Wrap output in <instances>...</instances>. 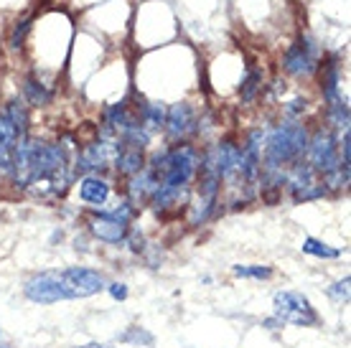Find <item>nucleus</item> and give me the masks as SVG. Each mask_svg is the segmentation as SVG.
Here are the masks:
<instances>
[{
	"mask_svg": "<svg viewBox=\"0 0 351 348\" xmlns=\"http://www.w3.org/2000/svg\"><path fill=\"white\" fill-rule=\"evenodd\" d=\"M158 186H160L158 173L145 163L138 173L130 175V183H128V201H130L132 206H135V203H143V201H148L153 193L158 191Z\"/></svg>",
	"mask_w": 351,
	"mask_h": 348,
	"instance_id": "obj_8",
	"label": "nucleus"
},
{
	"mask_svg": "<svg viewBox=\"0 0 351 348\" xmlns=\"http://www.w3.org/2000/svg\"><path fill=\"white\" fill-rule=\"evenodd\" d=\"M23 97L31 107H46L51 102V92L46 89V84H41L36 77H28L23 84Z\"/></svg>",
	"mask_w": 351,
	"mask_h": 348,
	"instance_id": "obj_15",
	"label": "nucleus"
},
{
	"mask_svg": "<svg viewBox=\"0 0 351 348\" xmlns=\"http://www.w3.org/2000/svg\"><path fill=\"white\" fill-rule=\"evenodd\" d=\"M80 156V145L74 142V138H62L53 145H46L41 150L38 158V166H36L31 183H28L26 191H31L38 199H53V196H62L69 183L74 181V160Z\"/></svg>",
	"mask_w": 351,
	"mask_h": 348,
	"instance_id": "obj_2",
	"label": "nucleus"
},
{
	"mask_svg": "<svg viewBox=\"0 0 351 348\" xmlns=\"http://www.w3.org/2000/svg\"><path fill=\"white\" fill-rule=\"evenodd\" d=\"M112 166L117 168L123 175H128V178H130V175H135L143 166H145L143 150L128 148V145H123V142H120V150H117V156H114Z\"/></svg>",
	"mask_w": 351,
	"mask_h": 348,
	"instance_id": "obj_13",
	"label": "nucleus"
},
{
	"mask_svg": "<svg viewBox=\"0 0 351 348\" xmlns=\"http://www.w3.org/2000/svg\"><path fill=\"white\" fill-rule=\"evenodd\" d=\"M260 89H263V71L252 66V69L247 71L245 82H242V89H239V95H242V99H245V102H250V99H255Z\"/></svg>",
	"mask_w": 351,
	"mask_h": 348,
	"instance_id": "obj_16",
	"label": "nucleus"
},
{
	"mask_svg": "<svg viewBox=\"0 0 351 348\" xmlns=\"http://www.w3.org/2000/svg\"><path fill=\"white\" fill-rule=\"evenodd\" d=\"M89 232L99 239V242H107V244H120L128 239L130 234V227L120 221V219L110 216V214H102V216H95L89 221Z\"/></svg>",
	"mask_w": 351,
	"mask_h": 348,
	"instance_id": "obj_10",
	"label": "nucleus"
},
{
	"mask_svg": "<svg viewBox=\"0 0 351 348\" xmlns=\"http://www.w3.org/2000/svg\"><path fill=\"white\" fill-rule=\"evenodd\" d=\"M80 196L89 206H105L110 199V183L99 175H84L80 181Z\"/></svg>",
	"mask_w": 351,
	"mask_h": 348,
	"instance_id": "obj_11",
	"label": "nucleus"
},
{
	"mask_svg": "<svg viewBox=\"0 0 351 348\" xmlns=\"http://www.w3.org/2000/svg\"><path fill=\"white\" fill-rule=\"evenodd\" d=\"M110 295H112L114 300H125V297H128V285H123V282L110 285Z\"/></svg>",
	"mask_w": 351,
	"mask_h": 348,
	"instance_id": "obj_23",
	"label": "nucleus"
},
{
	"mask_svg": "<svg viewBox=\"0 0 351 348\" xmlns=\"http://www.w3.org/2000/svg\"><path fill=\"white\" fill-rule=\"evenodd\" d=\"M163 127H166L168 138L173 140V142H181L189 135H193L196 132V112H193V107L189 102H178L171 110H166V125Z\"/></svg>",
	"mask_w": 351,
	"mask_h": 348,
	"instance_id": "obj_7",
	"label": "nucleus"
},
{
	"mask_svg": "<svg viewBox=\"0 0 351 348\" xmlns=\"http://www.w3.org/2000/svg\"><path fill=\"white\" fill-rule=\"evenodd\" d=\"M234 275H237V277L267 279L272 275V270L265 267V264H237V267H234Z\"/></svg>",
	"mask_w": 351,
	"mask_h": 348,
	"instance_id": "obj_18",
	"label": "nucleus"
},
{
	"mask_svg": "<svg viewBox=\"0 0 351 348\" xmlns=\"http://www.w3.org/2000/svg\"><path fill=\"white\" fill-rule=\"evenodd\" d=\"M303 252L313 254V257H324V260H336V257L341 254L336 247H328V244L318 242L313 236H306V239H303Z\"/></svg>",
	"mask_w": 351,
	"mask_h": 348,
	"instance_id": "obj_17",
	"label": "nucleus"
},
{
	"mask_svg": "<svg viewBox=\"0 0 351 348\" xmlns=\"http://www.w3.org/2000/svg\"><path fill=\"white\" fill-rule=\"evenodd\" d=\"M138 122H141L143 130H148L150 135L163 130V125H166V107L158 105V102L138 105Z\"/></svg>",
	"mask_w": 351,
	"mask_h": 348,
	"instance_id": "obj_12",
	"label": "nucleus"
},
{
	"mask_svg": "<svg viewBox=\"0 0 351 348\" xmlns=\"http://www.w3.org/2000/svg\"><path fill=\"white\" fill-rule=\"evenodd\" d=\"M3 112L8 114V120L13 122V127L18 130V135H21V138H26L28 135V107H26V102H23V99H10Z\"/></svg>",
	"mask_w": 351,
	"mask_h": 348,
	"instance_id": "obj_14",
	"label": "nucleus"
},
{
	"mask_svg": "<svg viewBox=\"0 0 351 348\" xmlns=\"http://www.w3.org/2000/svg\"><path fill=\"white\" fill-rule=\"evenodd\" d=\"M349 285H351L349 277L339 279L334 288H328V295L334 297V300H339V303H346V300H349Z\"/></svg>",
	"mask_w": 351,
	"mask_h": 348,
	"instance_id": "obj_20",
	"label": "nucleus"
},
{
	"mask_svg": "<svg viewBox=\"0 0 351 348\" xmlns=\"http://www.w3.org/2000/svg\"><path fill=\"white\" fill-rule=\"evenodd\" d=\"M306 163L313 168L321 178L328 173H336V171H343L341 158H339V140H336L331 127H318V130L308 138ZM343 173H349V171H343Z\"/></svg>",
	"mask_w": 351,
	"mask_h": 348,
	"instance_id": "obj_3",
	"label": "nucleus"
},
{
	"mask_svg": "<svg viewBox=\"0 0 351 348\" xmlns=\"http://www.w3.org/2000/svg\"><path fill=\"white\" fill-rule=\"evenodd\" d=\"M105 277L87 267H66L59 272H41L26 282V297L31 303L51 305L62 300H77V297H89L105 290Z\"/></svg>",
	"mask_w": 351,
	"mask_h": 348,
	"instance_id": "obj_1",
	"label": "nucleus"
},
{
	"mask_svg": "<svg viewBox=\"0 0 351 348\" xmlns=\"http://www.w3.org/2000/svg\"><path fill=\"white\" fill-rule=\"evenodd\" d=\"M306 107H308V102L306 99H290L288 102V107H285V114H288L290 120H295V117H298V114H303L306 112Z\"/></svg>",
	"mask_w": 351,
	"mask_h": 348,
	"instance_id": "obj_21",
	"label": "nucleus"
},
{
	"mask_svg": "<svg viewBox=\"0 0 351 348\" xmlns=\"http://www.w3.org/2000/svg\"><path fill=\"white\" fill-rule=\"evenodd\" d=\"M272 308H275V321H280L282 325L285 323H290V325H316L318 323L316 310L303 293H293V290L278 293L272 300Z\"/></svg>",
	"mask_w": 351,
	"mask_h": 348,
	"instance_id": "obj_4",
	"label": "nucleus"
},
{
	"mask_svg": "<svg viewBox=\"0 0 351 348\" xmlns=\"http://www.w3.org/2000/svg\"><path fill=\"white\" fill-rule=\"evenodd\" d=\"M41 150H44V142L36 138H21L16 145V153H13V168H10V181L16 188H28L31 183V175H34L36 166H38V158H41Z\"/></svg>",
	"mask_w": 351,
	"mask_h": 348,
	"instance_id": "obj_5",
	"label": "nucleus"
},
{
	"mask_svg": "<svg viewBox=\"0 0 351 348\" xmlns=\"http://www.w3.org/2000/svg\"><path fill=\"white\" fill-rule=\"evenodd\" d=\"M282 69L293 77H311L318 69V46L311 36H298L282 56Z\"/></svg>",
	"mask_w": 351,
	"mask_h": 348,
	"instance_id": "obj_6",
	"label": "nucleus"
},
{
	"mask_svg": "<svg viewBox=\"0 0 351 348\" xmlns=\"http://www.w3.org/2000/svg\"><path fill=\"white\" fill-rule=\"evenodd\" d=\"M321 66V89H324V99L326 105H334V102H341V64H339V56L331 53L326 56Z\"/></svg>",
	"mask_w": 351,
	"mask_h": 348,
	"instance_id": "obj_9",
	"label": "nucleus"
},
{
	"mask_svg": "<svg viewBox=\"0 0 351 348\" xmlns=\"http://www.w3.org/2000/svg\"><path fill=\"white\" fill-rule=\"evenodd\" d=\"M80 348H112V346H105V343H87V346H80Z\"/></svg>",
	"mask_w": 351,
	"mask_h": 348,
	"instance_id": "obj_24",
	"label": "nucleus"
},
{
	"mask_svg": "<svg viewBox=\"0 0 351 348\" xmlns=\"http://www.w3.org/2000/svg\"><path fill=\"white\" fill-rule=\"evenodd\" d=\"M123 340H132V343H145V346H150V343H153V336H150V333H143L141 328H135L132 333H125Z\"/></svg>",
	"mask_w": 351,
	"mask_h": 348,
	"instance_id": "obj_22",
	"label": "nucleus"
},
{
	"mask_svg": "<svg viewBox=\"0 0 351 348\" xmlns=\"http://www.w3.org/2000/svg\"><path fill=\"white\" fill-rule=\"evenodd\" d=\"M0 348H8V346H0Z\"/></svg>",
	"mask_w": 351,
	"mask_h": 348,
	"instance_id": "obj_25",
	"label": "nucleus"
},
{
	"mask_svg": "<svg viewBox=\"0 0 351 348\" xmlns=\"http://www.w3.org/2000/svg\"><path fill=\"white\" fill-rule=\"evenodd\" d=\"M28 31H31V21H28V18L18 21L16 28H13V34H10V49H23V41H26Z\"/></svg>",
	"mask_w": 351,
	"mask_h": 348,
	"instance_id": "obj_19",
	"label": "nucleus"
}]
</instances>
